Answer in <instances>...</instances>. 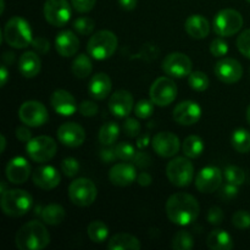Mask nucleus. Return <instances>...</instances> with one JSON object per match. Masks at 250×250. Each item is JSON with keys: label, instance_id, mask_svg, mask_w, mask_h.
Segmentation results:
<instances>
[{"label": "nucleus", "instance_id": "7", "mask_svg": "<svg viewBox=\"0 0 250 250\" xmlns=\"http://www.w3.org/2000/svg\"><path fill=\"white\" fill-rule=\"evenodd\" d=\"M244 23L241 12L234 9H224L214 19V32L220 37H231L238 33Z\"/></svg>", "mask_w": 250, "mask_h": 250}, {"label": "nucleus", "instance_id": "24", "mask_svg": "<svg viewBox=\"0 0 250 250\" xmlns=\"http://www.w3.org/2000/svg\"><path fill=\"white\" fill-rule=\"evenodd\" d=\"M55 49L63 58H71L80 49V39L72 31L60 32L55 38Z\"/></svg>", "mask_w": 250, "mask_h": 250}, {"label": "nucleus", "instance_id": "48", "mask_svg": "<svg viewBox=\"0 0 250 250\" xmlns=\"http://www.w3.org/2000/svg\"><path fill=\"white\" fill-rule=\"evenodd\" d=\"M225 219V214L222 211L221 208L219 207H212L210 208L209 211H208V221L209 224L215 225V226H219L222 224Z\"/></svg>", "mask_w": 250, "mask_h": 250}, {"label": "nucleus", "instance_id": "56", "mask_svg": "<svg viewBox=\"0 0 250 250\" xmlns=\"http://www.w3.org/2000/svg\"><path fill=\"white\" fill-rule=\"evenodd\" d=\"M117 1H119L120 6L126 11H132L136 9L137 4H138V0H117Z\"/></svg>", "mask_w": 250, "mask_h": 250}, {"label": "nucleus", "instance_id": "60", "mask_svg": "<svg viewBox=\"0 0 250 250\" xmlns=\"http://www.w3.org/2000/svg\"><path fill=\"white\" fill-rule=\"evenodd\" d=\"M0 185H1V189H0V193H4V192H6V189H5V188H6V186H5V182L4 181H1V182H0Z\"/></svg>", "mask_w": 250, "mask_h": 250}, {"label": "nucleus", "instance_id": "47", "mask_svg": "<svg viewBox=\"0 0 250 250\" xmlns=\"http://www.w3.org/2000/svg\"><path fill=\"white\" fill-rule=\"evenodd\" d=\"M78 111L81 112V115H83V116L85 117H93L98 114V111H99V106H98L94 102L83 100L80 104V106H78Z\"/></svg>", "mask_w": 250, "mask_h": 250}, {"label": "nucleus", "instance_id": "8", "mask_svg": "<svg viewBox=\"0 0 250 250\" xmlns=\"http://www.w3.org/2000/svg\"><path fill=\"white\" fill-rule=\"evenodd\" d=\"M98 195V189L90 180L81 177L71 182L68 187V198L75 205L80 208H85L95 202Z\"/></svg>", "mask_w": 250, "mask_h": 250}, {"label": "nucleus", "instance_id": "23", "mask_svg": "<svg viewBox=\"0 0 250 250\" xmlns=\"http://www.w3.org/2000/svg\"><path fill=\"white\" fill-rule=\"evenodd\" d=\"M60 173L54 166L44 165L33 172V182L37 187L44 190L54 189L60 183Z\"/></svg>", "mask_w": 250, "mask_h": 250}, {"label": "nucleus", "instance_id": "25", "mask_svg": "<svg viewBox=\"0 0 250 250\" xmlns=\"http://www.w3.org/2000/svg\"><path fill=\"white\" fill-rule=\"evenodd\" d=\"M111 78L104 72H99L93 76L89 81V84H88L90 97L95 100L106 99L107 95L111 93Z\"/></svg>", "mask_w": 250, "mask_h": 250}, {"label": "nucleus", "instance_id": "9", "mask_svg": "<svg viewBox=\"0 0 250 250\" xmlns=\"http://www.w3.org/2000/svg\"><path fill=\"white\" fill-rule=\"evenodd\" d=\"M26 151L29 158L36 163H46L55 156L58 144L51 137L38 136L27 142Z\"/></svg>", "mask_w": 250, "mask_h": 250}, {"label": "nucleus", "instance_id": "3", "mask_svg": "<svg viewBox=\"0 0 250 250\" xmlns=\"http://www.w3.org/2000/svg\"><path fill=\"white\" fill-rule=\"evenodd\" d=\"M4 39L7 45L15 49L27 48L33 41L31 26L22 17H11L4 27Z\"/></svg>", "mask_w": 250, "mask_h": 250}, {"label": "nucleus", "instance_id": "16", "mask_svg": "<svg viewBox=\"0 0 250 250\" xmlns=\"http://www.w3.org/2000/svg\"><path fill=\"white\" fill-rule=\"evenodd\" d=\"M154 151L161 158H172L181 148L180 139L172 132H160L151 139Z\"/></svg>", "mask_w": 250, "mask_h": 250}, {"label": "nucleus", "instance_id": "1", "mask_svg": "<svg viewBox=\"0 0 250 250\" xmlns=\"http://www.w3.org/2000/svg\"><path fill=\"white\" fill-rule=\"evenodd\" d=\"M166 215L172 224L188 226L198 219L200 207L198 200L188 193H175L167 199L165 205Z\"/></svg>", "mask_w": 250, "mask_h": 250}, {"label": "nucleus", "instance_id": "62", "mask_svg": "<svg viewBox=\"0 0 250 250\" xmlns=\"http://www.w3.org/2000/svg\"><path fill=\"white\" fill-rule=\"evenodd\" d=\"M4 7H5V1H4V0H1V11H0L1 14L4 12Z\"/></svg>", "mask_w": 250, "mask_h": 250}, {"label": "nucleus", "instance_id": "54", "mask_svg": "<svg viewBox=\"0 0 250 250\" xmlns=\"http://www.w3.org/2000/svg\"><path fill=\"white\" fill-rule=\"evenodd\" d=\"M16 138L19 139V141L27 143V142H29L32 139V132L29 131L27 127H23V126L17 127V128H16Z\"/></svg>", "mask_w": 250, "mask_h": 250}, {"label": "nucleus", "instance_id": "22", "mask_svg": "<svg viewBox=\"0 0 250 250\" xmlns=\"http://www.w3.org/2000/svg\"><path fill=\"white\" fill-rule=\"evenodd\" d=\"M137 171L134 165L125 163L116 164L109 171V180L116 187H127L137 180Z\"/></svg>", "mask_w": 250, "mask_h": 250}, {"label": "nucleus", "instance_id": "19", "mask_svg": "<svg viewBox=\"0 0 250 250\" xmlns=\"http://www.w3.org/2000/svg\"><path fill=\"white\" fill-rule=\"evenodd\" d=\"M51 107L61 116H72L78 110L77 102L70 92L65 89H56L50 97Z\"/></svg>", "mask_w": 250, "mask_h": 250}, {"label": "nucleus", "instance_id": "40", "mask_svg": "<svg viewBox=\"0 0 250 250\" xmlns=\"http://www.w3.org/2000/svg\"><path fill=\"white\" fill-rule=\"evenodd\" d=\"M115 151H116L117 158L122 161H133L134 156L137 154L134 146L131 143H127V142H121V143L117 144L115 146Z\"/></svg>", "mask_w": 250, "mask_h": 250}, {"label": "nucleus", "instance_id": "31", "mask_svg": "<svg viewBox=\"0 0 250 250\" xmlns=\"http://www.w3.org/2000/svg\"><path fill=\"white\" fill-rule=\"evenodd\" d=\"M205 146L199 136H189L185 139L182 144V150L185 155L189 159H197L204 151Z\"/></svg>", "mask_w": 250, "mask_h": 250}, {"label": "nucleus", "instance_id": "41", "mask_svg": "<svg viewBox=\"0 0 250 250\" xmlns=\"http://www.w3.org/2000/svg\"><path fill=\"white\" fill-rule=\"evenodd\" d=\"M154 105L155 104H154L151 100H139L136 104V106H134V114H136V116L139 117V119H149L154 112Z\"/></svg>", "mask_w": 250, "mask_h": 250}, {"label": "nucleus", "instance_id": "26", "mask_svg": "<svg viewBox=\"0 0 250 250\" xmlns=\"http://www.w3.org/2000/svg\"><path fill=\"white\" fill-rule=\"evenodd\" d=\"M42 61L36 51H26L21 55L19 61V71L23 77L33 78L39 75Z\"/></svg>", "mask_w": 250, "mask_h": 250}, {"label": "nucleus", "instance_id": "61", "mask_svg": "<svg viewBox=\"0 0 250 250\" xmlns=\"http://www.w3.org/2000/svg\"><path fill=\"white\" fill-rule=\"evenodd\" d=\"M247 120H248V122H249V125H250V105H249L248 110H247Z\"/></svg>", "mask_w": 250, "mask_h": 250}, {"label": "nucleus", "instance_id": "44", "mask_svg": "<svg viewBox=\"0 0 250 250\" xmlns=\"http://www.w3.org/2000/svg\"><path fill=\"white\" fill-rule=\"evenodd\" d=\"M237 48L239 53L250 59V29L242 32L237 38Z\"/></svg>", "mask_w": 250, "mask_h": 250}, {"label": "nucleus", "instance_id": "30", "mask_svg": "<svg viewBox=\"0 0 250 250\" xmlns=\"http://www.w3.org/2000/svg\"><path fill=\"white\" fill-rule=\"evenodd\" d=\"M66 212L61 205L49 204L42 211V219L46 225L50 226H58L65 220Z\"/></svg>", "mask_w": 250, "mask_h": 250}, {"label": "nucleus", "instance_id": "29", "mask_svg": "<svg viewBox=\"0 0 250 250\" xmlns=\"http://www.w3.org/2000/svg\"><path fill=\"white\" fill-rule=\"evenodd\" d=\"M207 246L211 250H229L233 248V239L225 229H214L208 234Z\"/></svg>", "mask_w": 250, "mask_h": 250}, {"label": "nucleus", "instance_id": "17", "mask_svg": "<svg viewBox=\"0 0 250 250\" xmlns=\"http://www.w3.org/2000/svg\"><path fill=\"white\" fill-rule=\"evenodd\" d=\"M58 138L61 144L68 148H78L85 141V131L76 122H66L58 129Z\"/></svg>", "mask_w": 250, "mask_h": 250}, {"label": "nucleus", "instance_id": "2", "mask_svg": "<svg viewBox=\"0 0 250 250\" xmlns=\"http://www.w3.org/2000/svg\"><path fill=\"white\" fill-rule=\"evenodd\" d=\"M15 243L20 250H43L50 243V234L39 221H29L17 231Z\"/></svg>", "mask_w": 250, "mask_h": 250}, {"label": "nucleus", "instance_id": "27", "mask_svg": "<svg viewBox=\"0 0 250 250\" xmlns=\"http://www.w3.org/2000/svg\"><path fill=\"white\" fill-rule=\"evenodd\" d=\"M186 32L194 39H204L209 36L210 23L203 15H190L185 23Z\"/></svg>", "mask_w": 250, "mask_h": 250}, {"label": "nucleus", "instance_id": "53", "mask_svg": "<svg viewBox=\"0 0 250 250\" xmlns=\"http://www.w3.org/2000/svg\"><path fill=\"white\" fill-rule=\"evenodd\" d=\"M100 158H102V160L104 161L105 164H110V163H112V161H115V159L117 158L115 148L114 149L112 148L102 149V151H100Z\"/></svg>", "mask_w": 250, "mask_h": 250}, {"label": "nucleus", "instance_id": "11", "mask_svg": "<svg viewBox=\"0 0 250 250\" xmlns=\"http://www.w3.org/2000/svg\"><path fill=\"white\" fill-rule=\"evenodd\" d=\"M19 117L29 127H41L49 120V114L43 103L37 100L24 102L19 109Z\"/></svg>", "mask_w": 250, "mask_h": 250}, {"label": "nucleus", "instance_id": "45", "mask_svg": "<svg viewBox=\"0 0 250 250\" xmlns=\"http://www.w3.org/2000/svg\"><path fill=\"white\" fill-rule=\"evenodd\" d=\"M210 53L215 56V58H222L229 53V44L221 38H216L211 42L210 44Z\"/></svg>", "mask_w": 250, "mask_h": 250}, {"label": "nucleus", "instance_id": "15", "mask_svg": "<svg viewBox=\"0 0 250 250\" xmlns=\"http://www.w3.org/2000/svg\"><path fill=\"white\" fill-rule=\"evenodd\" d=\"M214 71L216 77L226 84L237 83L243 76V67L241 62L232 58H225L217 61Z\"/></svg>", "mask_w": 250, "mask_h": 250}, {"label": "nucleus", "instance_id": "57", "mask_svg": "<svg viewBox=\"0 0 250 250\" xmlns=\"http://www.w3.org/2000/svg\"><path fill=\"white\" fill-rule=\"evenodd\" d=\"M151 143L150 138H149L148 134H143V136H138V139H137V146L139 149H144L146 146H148V144Z\"/></svg>", "mask_w": 250, "mask_h": 250}, {"label": "nucleus", "instance_id": "6", "mask_svg": "<svg viewBox=\"0 0 250 250\" xmlns=\"http://www.w3.org/2000/svg\"><path fill=\"white\" fill-rule=\"evenodd\" d=\"M166 176L168 181L176 187H187L193 182V178H194V166L189 158L178 156L167 164Z\"/></svg>", "mask_w": 250, "mask_h": 250}, {"label": "nucleus", "instance_id": "12", "mask_svg": "<svg viewBox=\"0 0 250 250\" xmlns=\"http://www.w3.org/2000/svg\"><path fill=\"white\" fill-rule=\"evenodd\" d=\"M44 17L51 26L63 27L71 19V6L67 0H46Z\"/></svg>", "mask_w": 250, "mask_h": 250}, {"label": "nucleus", "instance_id": "58", "mask_svg": "<svg viewBox=\"0 0 250 250\" xmlns=\"http://www.w3.org/2000/svg\"><path fill=\"white\" fill-rule=\"evenodd\" d=\"M7 78H9V71H7L6 65H1V68H0V83H1V87H4L7 82Z\"/></svg>", "mask_w": 250, "mask_h": 250}, {"label": "nucleus", "instance_id": "13", "mask_svg": "<svg viewBox=\"0 0 250 250\" xmlns=\"http://www.w3.org/2000/svg\"><path fill=\"white\" fill-rule=\"evenodd\" d=\"M193 63L189 56L183 53H171L164 59L163 71L175 78H183L192 73Z\"/></svg>", "mask_w": 250, "mask_h": 250}, {"label": "nucleus", "instance_id": "37", "mask_svg": "<svg viewBox=\"0 0 250 250\" xmlns=\"http://www.w3.org/2000/svg\"><path fill=\"white\" fill-rule=\"evenodd\" d=\"M188 84L195 92H204L209 88V77L202 71H194L188 76Z\"/></svg>", "mask_w": 250, "mask_h": 250}, {"label": "nucleus", "instance_id": "46", "mask_svg": "<svg viewBox=\"0 0 250 250\" xmlns=\"http://www.w3.org/2000/svg\"><path fill=\"white\" fill-rule=\"evenodd\" d=\"M124 132L129 138H136L141 133V124L136 119L128 117L124 124Z\"/></svg>", "mask_w": 250, "mask_h": 250}, {"label": "nucleus", "instance_id": "35", "mask_svg": "<svg viewBox=\"0 0 250 250\" xmlns=\"http://www.w3.org/2000/svg\"><path fill=\"white\" fill-rule=\"evenodd\" d=\"M232 146L236 151L247 154L250 151V132L244 128H238L232 133Z\"/></svg>", "mask_w": 250, "mask_h": 250}, {"label": "nucleus", "instance_id": "18", "mask_svg": "<svg viewBox=\"0 0 250 250\" xmlns=\"http://www.w3.org/2000/svg\"><path fill=\"white\" fill-rule=\"evenodd\" d=\"M202 117V107L192 100H186L176 105L173 109V120L182 126L195 125Z\"/></svg>", "mask_w": 250, "mask_h": 250}, {"label": "nucleus", "instance_id": "59", "mask_svg": "<svg viewBox=\"0 0 250 250\" xmlns=\"http://www.w3.org/2000/svg\"><path fill=\"white\" fill-rule=\"evenodd\" d=\"M0 141H1V148H0V153H4L5 151V146H6V138H5V136L4 134H1V136H0Z\"/></svg>", "mask_w": 250, "mask_h": 250}, {"label": "nucleus", "instance_id": "33", "mask_svg": "<svg viewBox=\"0 0 250 250\" xmlns=\"http://www.w3.org/2000/svg\"><path fill=\"white\" fill-rule=\"evenodd\" d=\"M120 136V127L116 122H106L100 127L98 138L103 146H112Z\"/></svg>", "mask_w": 250, "mask_h": 250}, {"label": "nucleus", "instance_id": "63", "mask_svg": "<svg viewBox=\"0 0 250 250\" xmlns=\"http://www.w3.org/2000/svg\"><path fill=\"white\" fill-rule=\"evenodd\" d=\"M247 1H248V2H250V0H247Z\"/></svg>", "mask_w": 250, "mask_h": 250}, {"label": "nucleus", "instance_id": "21", "mask_svg": "<svg viewBox=\"0 0 250 250\" xmlns=\"http://www.w3.org/2000/svg\"><path fill=\"white\" fill-rule=\"evenodd\" d=\"M5 175L12 185H22L26 182L31 175V165L22 156H16L7 163Z\"/></svg>", "mask_w": 250, "mask_h": 250}, {"label": "nucleus", "instance_id": "50", "mask_svg": "<svg viewBox=\"0 0 250 250\" xmlns=\"http://www.w3.org/2000/svg\"><path fill=\"white\" fill-rule=\"evenodd\" d=\"M95 2H97V0H71L73 9L81 14L89 12L90 10H93V7L95 6Z\"/></svg>", "mask_w": 250, "mask_h": 250}, {"label": "nucleus", "instance_id": "43", "mask_svg": "<svg viewBox=\"0 0 250 250\" xmlns=\"http://www.w3.org/2000/svg\"><path fill=\"white\" fill-rule=\"evenodd\" d=\"M232 224L238 229H247L250 227V212L247 210H238L232 216Z\"/></svg>", "mask_w": 250, "mask_h": 250}, {"label": "nucleus", "instance_id": "36", "mask_svg": "<svg viewBox=\"0 0 250 250\" xmlns=\"http://www.w3.org/2000/svg\"><path fill=\"white\" fill-rule=\"evenodd\" d=\"M194 247V239L188 231L176 232L172 238V249L175 250H190Z\"/></svg>", "mask_w": 250, "mask_h": 250}, {"label": "nucleus", "instance_id": "39", "mask_svg": "<svg viewBox=\"0 0 250 250\" xmlns=\"http://www.w3.org/2000/svg\"><path fill=\"white\" fill-rule=\"evenodd\" d=\"M95 28V22L90 17H78L73 22V29L81 36H89Z\"/></svg>", "mask_w": 250, "mask_h": 250}, {"label": "nucleus", "instance_id": "51", "mask_svg": "<svg viewBox=\"0 0 250 250\" xmlns=\"http://www.w3.org/2000/svg\"><path fill=\"white\" fill-rule=\"evenodd\" d=\"M32 46H33L34 50L39 54H43L45 55L49 50H50V43L46 38H43V37H39V38H36L32 41Z\"/></svg>", "mask_w": 250, "mask_h": 250}, {"label": "nucleus", "instance_id": "4", "mask_svg": "<svg viewBox=\"0 0 250 250\" xmlns=\"http://www.w3.org/2000/svg\"><path fill=\"white\" fill-rule=\"evenodd\" d=\"M33 198L24 189H9L1 194V210L5 215L11 217H20L31 210Z\"/></svg>", "mask_w": 250, "mask_h": 250}, {"label": "nucleus", "instance_id": "28", "mask_svg": "<svg viewBox=\"0 0 250 250\" xmlns=\"http://www.w3.org/2000/svg\"><path fill=\"white\" fill-rule=\"evenodd\" d=\"M142 244L137 237L129 233H116L109 239V250H139Z\"/></svg>", "mask_w": 250, "mask_h": 250}, {"label": "nucleus", "instance_id": "42", "mask_svg": "<svg viewBox=\"0 0 250 250\" xmlns=\"http://www.w3.org/2000/svg\"><path fill=\"white\" fill-rule=\"evenodd\" d=\"M61 171L66 177H75L80 171V163L75 158H65L61 161Z\"/></svg>", "mask_w": 250, "mask_h": 250}, {"label": "nucleus", "instance_id": "34", "mask_svg": "<svg viewBox=\"0 0 250 250\" xmlns=\"http://www.w3.org/2000/svg\"><path fill=\"white\" fill-rule=\"evenodd\" d=\"M87 234L90 241L94 243H103L104 241H106L107 236H109V227L105 222L95 220L88 225Z\"/></svg>", "mask_w": 250, "mask_h": 250}, {"label": "nucleus", "instance_id": "49", "mask_svg": "<svg viewBox=\"0 0 250 250\" xmlns=\"http://www.w3.org/2000/svg\"><path fill=\"white\" fill-rule=\"evenodd\" d=\"M239 186L233 185V183L227 182L226 185L221 187V192H220V197L225 200H231L233 198H236L238 195V189Z\"/></svg>", "mask_w": 250, "mask_h": 250}, {"label": "nucleus", "instance_id": "14", "mask_svg": "<svg viewBox=\"0 0 250 250\" xmlns=\"http://www.w3.org/2000/svg\"><path fill=\"white\" fill-rule=\"evenodd\" d=\"M224 173L216 166H207L198 172L195 177V187L199 192L215 193L222 186Z\"/></svg>", "mask_w": 250, "mask_h": 250}, {"label": "nucleus", "instance_id": "32", "mask_svg": "<svg viewBox=\"0 0 250 250\" xmlns=\"http://www.w3.org/2000/svg\"><path fill=\"white\" fill-rule=\"evenodd\" d=\"M72 73L77 78H87L93 71V63L89 56L85 54H80L72 61Z\"/></svg>", "mask_w": 250, "mask_h": 250}, {"label": "nucleus", "instance_id": "52", "mask_svg": "<svg viewBox=\"0 0 250 250\" xmlns=\"http://www.w3.org/2000/svg\"><path fill=\"white\" fill-rule=\"evenodd\" d=\"M133 163L134 165L138 166V167L141 168L148 167V166L151 164V158L149 154L144 153V151H139V153H137L136 156H134Z\"/></svg>", "mask_w": 250, "mask_h": 250}, {"label": "nucleus", "instance_id": "10", "mask_svg": "<svg viewBox=\"0 0 250 250\" xmlns=\"http://www.w3.org/2000/svg\"><path fill=\"white\" fill-rule=\"evenodd\" d=\"M150 100L158 106H167L177 97V85L168 77H159L151 84L149 90Z\"/></svg>", "mask_w": 250, "mask_h": 250}, {"label": "nucleus", "instance_id": "5", "mask_svg": "<svg viewBox=\"0 0 250 250\" xmlns=\"http://www.w3.org/2000/svg\"><path fill=\"white\" fill-rule=\"evenodd\" d=\"M119 41L115 33L107 29L97 32L90 37L87 44V51L95 60H106L117 50Z\"/></svg>", "mask_w": 250, "mask_h": 250}, {"label": "nucleus", "instance_id": "20", "mask_svg": "<svg viewBox=\"0 0 250 250\" xmlns=\"http://www.w3.org/2000/svg\"><path fill=\"white\" fill-rule=\"evenodd\" d=\"M134 100L131 93L128 90L120 89L116 90L114 94H111L109 99V110L114 116L127 117L133 110Z\"/></svg>", "mask_w": 250, "mask_h": 250}, {"label": "nucleus", "instance_id": "38", "mask_svg": "<svg viewBox=\"0 0 250 250\" xmlns=\"http://www.w3.org/2000/svg\"><path fill=\"white\" fill-rule=\"evenodd\" d=\"M224 175L227 182L233 183V185L242 186L246 182V173H244V171L242 170L241 167H238V166H227L224 171Z\"/></svg>", "mask_w": 250, "mask_h": 250}, {"label": "nucleus", "instance_id": "55", "mask_svg": "<svg viewBox=\"0 0 250 250\" xmlns=\"http://www.w3.org/2000/svg\"><path fill=\"white\" fill-rule=\"evenodd\" d=\"M137 182H138V185H141L142 187H148V186H150L151 182H153V178H151V176L149 175L148 172H141L138 175V177H137Z\"/></svg>", "mask_w": 250, "mask_h": 250}]
</instances>
